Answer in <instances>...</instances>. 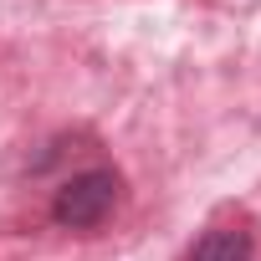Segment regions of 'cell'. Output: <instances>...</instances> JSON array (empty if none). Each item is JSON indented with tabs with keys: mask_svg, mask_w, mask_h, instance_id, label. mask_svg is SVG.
Masks as SVG:
<instances>
[{
	"mask_svg": "<svg viewBox=\"0 0 261 261\" xmlns=\"http://www.w3.org/2000/svg\"><path fill=\"white\" fill-rule=\"evenodd\" d=\"M190 261H256V246H251L246 230L220 225V230H205V236H200V246H195Z\"/></svg>",
	"mask_w": 261,
	"mask_h": 261,
	"instance_id": "2",
	"label": "cell"
},
{
	"mask_svg": "<svg viewBox=\"0 0 261 261\" xmlns=\"http://www.w3.org/2000/svg\"><path fill=\"white\" fill-rule=\"evenodd\" d=\"M113 205H118V174L113 169H82L57 190L51 220L67 225V230H92L113 215Z\"/></svg>",
	"mask_w": 261,
	"mask_h": 261,
	"instance_id": "1",
	"label": "cell"
}]
</instances>
